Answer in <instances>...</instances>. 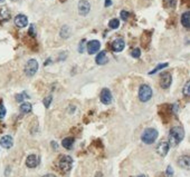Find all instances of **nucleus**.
Returning a JSON list of instances; mask_svg holds the SVG:
<instances>
[{"mask_svg":"<svg viewBox=\"0 0 190 177\" xmlns=\"http://www.w3.org/2000/svg\"><path fill=\"white\" fill-rule=\"evenodd\" d=\"M112 5V1L111 0H105V7H110Z\"/></svg>","mask_w":190,"mask_h":177,"instance_id":"obj_32","label":"nucleus"},{"mask_svg":"<svg viewBox=\"0 0 190 177\" xmlns=\"http://www.w3.org/2000/svg\"><path fill=\"white\" fill-rule=\"evenodd\" d=\"M185 137V130L180 126H175L170 129V134H169V146L176 147L181 140Z\"/></svg>","mask_w":190,"mask_h":177,"instance_id":"obj_1","label":"nucleus"},{"mask_svg":"<svg viewBox=\"0 0 190 177\" xmlns=\"http://www.w3.org/2000/svg\"><path fill=\"white\" fill-rule=\"evenodd\" d=\"M171 82H172V77L169 72H165L162 74L161 76V79H160V85L163 89H168V88L171 86Z\"/></svg>","mask_w":190,"mask_h":177,"instance_id":"obj_7","label":"nucleus"},{"mask_svg":"<svg viewBox=\"0 0 190 177\" xmlns=\"http://www.w3.org/2000/svg\"><path fill=\"white\" fill-rule=\"evenodd\" d=\"M38 70V62L35 59H30L25 66V74L28 77H33Z\"/></svg>","mask_w":190,"mask_h":177,"instance_id":"obj_5","label":"nucleus"},{"mask_svg":"<svg viewBox=\"0 0 190 177\" xmlns=\"http://www.w3.org/2000/svg\"><path fill=\"white\" fill-rule=\"evenodd\" d=\"M119 26H120V21L118 19H112L110 20V23H109V27L111 29H118Z\"/></svg>","mask_w":190,"mask_h":177,"instance_id":"obj_21","label":"nucleus"},{"mask_svg":"<svg viewBox=\"0 0 190 177\" xmlns=\"http://www.w3.org/2000/svg\"><path fill=\"white\" fill-rule=\"evenodd\" d=\"M169 144H168L167 142H161L159 143V145L157 146V153L160 156H165V155L168 154V152H169Z\"/></svg>","mask_w":190,"mask_h":177,"instance_id":"obj_13","label":"nucleus"},{"mask_svg":"<svg viewBox=\"0 0 190 177\" xmlns=\"http://www.w3.org/2000/svg\"><path fill=\"white\" fill-rule=\"evenodd\" d=\"M129 16H130V13H129L128 11H125V10H122V11H121V18H122V20H124V21L128 20Z\"/></svg>","mask_w":190,"mask_h":177,"instance_id":"obj_27","label":"nucleus"},{"mask_svg":"<svg viewBox=\"0 0 190 177\" xmlns=\"http://www.w3.org/2000/svg\"><path fill=\"white\" fill-rule=\"evenodd\" d=\"M43 177H56L55 175H53V174H47V175H45V176H43Z\"/></svg>","mask_w":190,"mask_h":177,"instance_id":"obj_33","label":"nucleus"},{"mask_svg":"<svg viewBox=\"0 0 190 177\" xmlns=\"http://www.w3.org/2000/svg\"><path fill=\"white\" fill-rule=\"evenodd\" d=\"M84 44H85V40H82L80 44V48H78V51H80V53L84 51Z\"/></svg>","mask_w":190,"mask_h":177,"instance_id":"obj_30","label":"nucleus"},{"mask_svg":"<svg viewBox=\"0 0 190 177\" xmlns=\"http://www.w3.org/2000/svg\"><path fill=\"white\" fill-rule=\"evenodd\" d=\"M15 25L18 28H24L28 25V18L25 15H18L15 17Z\"/></svg>","mask_w":190,"mask_h":177,"instance_id":"obj_12","label":"nucleus"},{"mask_svg":"<svg viewBox=\"0 0 190 177\" xmlns=\"http://www.w3.org/2000/svg\"><path fill=\"white\" fill-rule=\"evenodd\" d=\"M98 65H105L108 62V56L105 54V51H101L98 56H96V59H95Z\"/></svg>","mask_w":190,"mask_h":177,"instance_id":"obj_16","label":"nucleus"},{"mask_svg":"<svg viewBox=\"0 0 190 177\" xmlns=\"http://www.w3.org/2000/svg\"><path fill=\"white\" fill-rule=\"evenodd\" d=\"M58 166H59L60 170L64 173H67L72 169L73 166V159L70 156H67V155H64L62 156L59 159V163H58Z\"/></svg>","mask_w":190,"mask_h":177,"instance_id":"obj_4","label":"nucleus"},{"mask_svg":"<svg viewBox=\"0 0 190 177\" xmlns=\"http://www.w3.org/2000/svg\"><path fill=\"white\" fill-rule=\"evenodd\" d=\"M16 99H17V102H23V100H24V94H21V95H17V96H16Z\"/></svg>","mask_w":190,"mask_h":177,"instance_id":"obj_31","label":"nucleus"},{"mask_svg":"<svg viewBox=\"0 0 190 177\" xmlns=\"http://www.w3.org/2000/svg\"><path fill=\"white\" fill-rule=\"evenodd\" d=\"M6 0H0V3H5Z\"/></svg>","mask_w":190,"mask_h":177,"instance_id":"obj_36","label":"nucleus"},{"mask_svg":"<svg viewBox=\"0 0 190 177\" xmlns=\"http://www.w3.org/2000/svg\"><path fill=\"white\" fill-rule=\"evenodd\" d=\"M124 47H125V43L122 38H118V39H115L112 43V49H113V51H115V53H120V51H122V50L124 49Z\"/></svg>","mask_w":190,"mask_h":177,"instance_id":"obj_10","label":"nucleus"},{"mask_svg":"<svg viewBox=\"0 0 190 177\" xmlns=\"http://www.w3.org/2000/svg\"><path fill=\"white\" fill-rule=\"evenodd\" d=\"M101 44L98 40H91L90 43L87 44V51L90 55H94L100 50Z\"/></svg>","mask_w":190,"mask_h":177,"instance_id":"obj_9","label":"nucleus"},{"mask_svg":"<svg viewBox=\"0 0 190 177\" xmlns=\"http://www.w3.org/2000/svg\"><path fill=\"white\" fill-rule=\"evenodd\" d=\"M178 165L180 166V167L185 168V169H188L190 166V158L189 156L185 155V156H181V157L178 158Z\"/></svg>","mask_w":190,"mask_h":177,"instance_id":"obj_15","label":"nucleus"},{"mask_svg":"<svg viewBox=\"0 0 190 177\" xmlns=\"http://www.w3.org/2000/svg\"><path fill=\"white\" fill-rule=\"evenodd\" d=\"M158 138V132L154 128H147L144 132L142 133V136H141V140H142L144 144H153V143L157 140Z\"/></svg>","mask_w":190,"mask_h":177,"instance_id":"obj_2","label":"nucleus"},{"mask_svg":"<svg viewBox=\"0 0 190 177\" xmlns=\"http://www.w3.org/2000/svg\"><path fill=\"white\" fill-rule=\"evenodd\" d=\"M70 35V28L67 27V26H65V27L62 28V31H60V36H62L63 38H68Z\"/></svg>","mask_w":190,"mask_h":177,"instance_id":"obj_20","label":"nucleus"},{"mask_svg":"<svg viewBox=\"0 0 190 177\" xmlns=\"http://www.w3.org/2000/svg\"><path fill=\"white\" fill-rule=\"evenodd\" d=\"M167 66H168L167 62H165V64H160V65L157 66V67H155L153 70H151V71L149 72V74H150V75H153V74H155V72H157V71H159V70H160V69H162V68H165V67H167Z\"/></svg>","mask_w":190,"mask_h":177,"instance_id":"obj_22","label":"nucleus"},{"mask_svg":"<svg viewBox=\"0 0 190 177\" xmlns=\"http://www.w3.org/2000/svg\"><path fill=\"white\" fill-rule=\"evenodd\" d=\"M101 102H102L104 105H110L111 102H112V94H111L110 89L104 88V89L101 91Z\"/></svg>","mask_w":190,"mask_h":177,"instance_id":"obj_8","label":"nucleus"},{"mask_svg":"<svg viewBox=\"0 0 190 177\" xmlns=\"http://www.w3.org/2000/svg\"><path fill=\"white\" fill-rule=\"evenodd\" d=\"M189 90H190V82L187 81V82H186V85H185V88H183V95L189 96V94H190Z\"/></svg>","mask_w":190,"mask_h":177,"instance_id":"obj_26","label":"nucleus"},{"mask_svg":"<svg viewBox=\"0 0 190 177\" xmlns=\"http://www.w3.org/2000/svg\"><path fill=\"white\" fill-rule=\"evenodd\" d=\"M6 116V108L3 107V105H1L0 104V119L1 118H3Z\"/></svg>","mask_w":190,"mask_h":177,"instance_id":"obj_28","label":"nucleus"},{"mask_svg":"<svg viewBox=\"0 0 190 177\" xmlns=\"http://www.w3.org/2000/svg\"><path fill=\"white\" fill-rule=\"evenodd\" d=\"M131 55H132V57H134V58H139L141 56V50L139 49V48H135V49L132 50Z\"/></svg>","mask_w":190,"mask_h":177,"instance_id":"obj_25","label":"nucleus"},{"mask_svg":"<svg viewBox=\"0 0 190 177\" xmlns=\"http://www.w3.org/2000/svg\"><path fill=\"white\" fill-rule=\"evenodd\" d=\"M52 100H53L52 96H47V97H45V99H44V106H45L46 108H48L50 106V102H52Z\"/></svg>","mask_w":190,"mask_h":177,"instance_id":"obj_24","label":"nucleus"},{"mask_svg":"<svg viewBox=\"0 0 190 177\" xmlns=\"http://www.w3.org/2000/svg\"><path fill=\"white\" fill-rule=\"evenodd\" d=\"M181 23L185 28H189L190 27V13L189 11H186V13H182L181 16Z\"/></svg>","mask_w":190,"mask_h":177,"instance_id":"obj_17","label":"nucleus"},{"mask_svg":"<svg viewBox=\"0 0 190 177\" xmlns=\"http://www.w3.org/2000/svg\"><path fill=\"white\" fill-rule=\"evenodd\" d=\"M39 164V159L36 155H29L26 159V165H27V167L29 168H35L37 167V165Z\"/></svg>","mask_w":190,"mask_h":177,"instance_id":"obj_14","label":"nucleus"},{"mask_svg":"<svg viewBox=\"0 0 190 177\" xmlns=\"http://www.w3.org/2000/svg\"><path fill=\"white\" fill-rule=\"evenodd\" d=\"M152 97V89H151L150 86L148 85H141L140 89H139V98H140L141 102H147L151 99Z\"/></svg>","mask_w":190,"mask_h":177,"instance_id":"obj_3","label":"nucleus"},{"mask_svg":"<svg viewBox=\"0 0 190 177\" xmlns=\"http://www.w3.org/2000/svg\"><path fill=\"white\" fill-rule=\"evenodd\" d=\"M176 3H177V0H165V5L168 8H175Z\"/></svg>","mask_w":190,"mask_h":177,"instance_id":"obj_23","label":"nucleus"},{"mask_svg":"<svg viewBox=\"0 0 190 177\" xmlns=\"http://www.w3.org/2000/svg\"><path fill=\"white\" fill-rule=\"evenodd\" d=\"M137 177H147L145 175H139V176H137Z\"/></svg>","mask_w":190,"mask_h":177,"instance_id":"obj_35","label":"nucleus"},{"mask_svg":"<svg viewBox=\"0 0 190 177\" xmlns=\"http://www.w3.org/2000/svg\"><path fill=\"white\" fill-rule=\"evenodd\" d=\"M20 112H24V114L30 112H31V104H29V102H24V104H21V106H20Z\"/></svg>","mask_w":190,"mask_h":177,"instance_id":"obj_19","label":"nucleus"},{"mask_svg":"<svg viewBox=\"0 0 190 177\" xmlns=\"http://www.w3.org/2000/svg\"><path fill=\"white\" fill-rule=\"evenodd\" d=\"M173 175V169H172V167L171 166H168V168H167V176L168 177H171Z\"/></svg>","mask_w":190,"mask_h":177,"instance_id":"obj_29","label":"nucleus"},{"mask_svg":"<svg viewBox=\"0 0 190 177\" xmlns=\"http://www.w3.org/2000/svg\"><path fill=\"white\" fill-rule=\"evenodd\" d=\"M73 144H74V138H72V137L64 138V139H63V142H62L63 147L66 148V149H70V148L73 147Z\"/></svg>","mask_w":190,"mask_h":177,"instance_id":"obj_18","label":"nucleus"},{"mask_svg":"<svg viewBox=\"0 0 190 177\" xmlns=\"http://www.w3.org/2000/svg\"><path fill=\"white\" fill-rule=\"evenodd\" d=\"M11 1H14V3H18V1H21V0H11Z\"/></svg>","mask_w":190,"mask_h":177,"instance_id":"obj_34","label":"nucleus"},{"mask_svg":"<svg viewBox=\"0 0 190 177\" xmlns=\"http://www.w3.org/2000/svg\"><path fill=\"white\" fill-rule=\"evenodd\" d=\"M91 10V5L87 0H81L78 3V13L81 16H86L88 15Z\"/></svg>","mask_w":190,"mask_h":177,"instance_id":"obj_6","label":"nucleus"},{"mask_svg":"<svg viewBox=\"0 0 190 177\" xmlns=\"http://www.w3.org/2000/svg\"><path fill=\"white\" fill-rule=\"evenodd\" d=\"M0 145H1V147L6 148V149H8V148H11L14 145V139L11 136H9V135H6V136H3V137H1V139H0Z\"/></svg>","mask_w":190,"mask_h":177,"instance_id":"obj_11","label":"nucleus"}]
</instances>
